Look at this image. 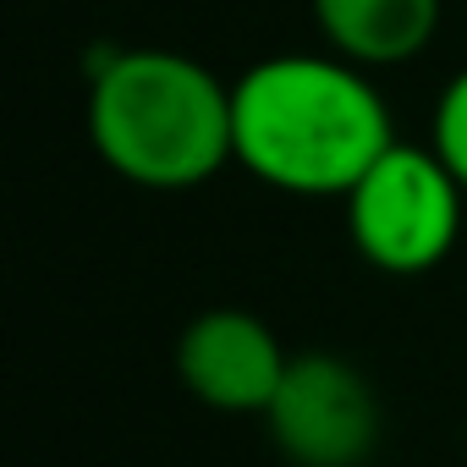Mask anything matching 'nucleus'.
Masks as SVG:
<instances>
[{"label":"nucleus","mask_w":467,"mask_h":467,"mask_svg":"<svg viewBox=\"0 0 467 467\" xmlns=\"http://www.w3.org/2000/svg\"><path fill=\"white\" fill-rule=\"evenodd\" d=\"M265 423L292 467H363L379 445V396L352 358L292 352Z\"/></svg>","instance_id":"nucleus-4"},{"label":"nucleus","mask_w":467,"mask_h":467,"mask_svg":"<svg viewBox=\"0 0 467 467\" xmlns=\"http://www.w3.org/2000/svg\"><path fill=\"white\" fill-rule=\"evenodd\" d=\"M292 352L254 308H203L182 325L171 368L182 390L220 418H265Z\"/></svg>","instance_id":"nucleus-5"},{"label":"nucleus","mask_w":467,"mask_h":467,"mask_svg":"<svg viewBox=\"0 0 467 467\" xmlns=\"http://www.w3.org/2000/svg\"><path fill=\"white\" fill-rule=\"evenodd\" d=\"M308 17L325 39L352 67L385 72L418 61L440 23H445V0H308Z\"/></svg>","instance_id":"nucleus-6"},{"label":"nucleus","mask_w":467,"mask_h":467,"mask_svg":"<svg viewBox=\"0 0 467 467\" xmlns=\"http://www.w3.org/2000/svg\"><path fill=\"white\" fill-rule=\"evenodd\" d=\"M390 143L396 121L374 72L336 50H281L231 78V149L270 192L347 198Z\"/></svg>","instance_id":"nucleus-1"},{"label":"nucleus","mask_w":467,"mask_h":467,"mask_svg":"<svg viewBox=\"0 0 467 467\" xmlns=\"http://www.w3.org/2000/svg\"><path fill=\"white\" fill-rule=\"evenodd\" d=\"M462 203L467 192L445 171V160L429 143H407V138H396L341 198L358 259L396 281L429 275L451 259L462 237Z\"/></svg>","instance_id":"nucleus-3"},{"label":"nucleus","mask_w":467,"mask_h":467,"mask_svg":"<svg viewBox=\"0 0 467 467\" xmlns=\"http://www.w3.org/2000/svg\"><path fill=\"white\" fill-rule=\"evenodd\" d=\"M429 149L445 160V171L467 192V67H456L429 110Z\"/></svg>","instance_id":"nucleus-7"},{"label":"nucleus","mask_w":467,"mask_h":467,"mask_svg":"<svg viewBox=\"0 0 467 467\" xmlns=\"http://www.w3.org/2000/svg\"><path fill=\"white\" fill-rule=\"evenodd\" d=\"M88 149L143 192H192L237 165L231 83L171 45H105L83 94Z\"/></svg>","instance_id":"nucleus-2"}]
</instances>
